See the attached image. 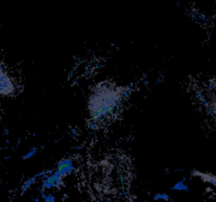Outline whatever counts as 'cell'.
<instances>
[{
    "mask_svg": "<svg viewBox=\"0 0 216 202\" xmlns=\"http://www.w3.org/2000/svg\"><path fill=\"white\" fill-rule=\"evenodd\" d=\"M0 92L3 96L10 95L14 92V84L12 83L9 76L5 75L3 69H1V80H0Z\"/></svg>",
    "mask_w": 216,
    "mask_h": 202,
    "instance_id": "1",
    "label": "cell"
},
{
    "mask_svg": "<svg viewBox=\"0 0 216 202\" xmlns=\"http://www.w3.org/2000/svg\"><path fill=\"white\" fill-rule=\"evenodd\" d=\"M43 201H44V202H55V196L49 194V195L46 196V199H43Z\"/></svg>",
    "mask_w": 216,
    "mask_h": 202,
    "instance_id": "9",
    "label": "cell"
},
{
    "mask_svg": "<svg viewBox=\"0 0 216 202\" xmlns=\"http://www.w3.org/2000/svg\"><path fill=\"white\" fill-rule=\"evenodd\" d=\"M36 153H37V148H36V147H34V148H31V150H28V153L26 154V155H23V156H22V159H24V160H28V159H30V158H32L33 156H34Z\"/></svg>",
    "mask_w": 216,
    "mask_h": 202,
    "instance_id": "8",
    "label": "cell"
},
{
    "mask_svg": "<svg viewBox=\"0 0 216 202\" xmlns=\"http://www.w3.org/2000/svg\"><path fill=\"white\" fill-rule=\"evenodd\" d=\"M153 200H154V201H156V200H164V201H170L171 198H170V196H169L168 194L158 193V194H155V195H154ZM171 201H172V200H171Z\"/></svg>",
    "mask_w": 216,
    "mask_h": 202,
    "instance_id": "6",
    "label": "cell"
},
{
    "mask_svg": "<svg viewBox=\"0 0 216 202\" xmlns=\"http://www.w3.org/2000/svg\"><path fill=\"white\" fill-rule=\"evenodd\" d=\"M36 179H37V177L36 176H34V177H32L31 179H28V180H26V182L23 183V185L21 186V193L23 194L24 192L26 191L28 189H30L31 187V185L32 184H34V182L36 181Z\"/></svg>",
    "mask_w": 216,
    "mask_h": 202,
    "instance_id": "5",
    "label": "cell"
},
{
    "mask_svg": "<svg viewBox=\"0 0 216 202\" xmlns=\"http://www.w3.org/2000/svg\"><path fill=\"white\" fill-rule=\"evenodd\" d=\"M70 165H74L73 161H72L71 159H63L58 162L57 168H64V166H70Z\"/></svg>",
    "mask_w": 216,
    "mask_h": 202,
    "instance_id": "7",
    "label": "cell"
},
{
    "mask_svg": "<svg viewBox=\"0 0 216 202\" xmlns=\"http://www.w3.org/2000/svg\"><path fill=\"white\" fill-rule=\"evenodd\" d=\"M171 189H172V191L187 192V193H188V192H190V189H189V186L187 185V183L184 182V179H182V181H178L177 183H175V184L171 187Z\"/></svg>",
    "mask_w": 216,
    "mask_h": 202,
    "instance_id": "4",
    "label": "cell"
},
{
    "mask_svg": "<svg viewBox=\"0 0 216 202\" xmlns=\"http://www.w3.org/2000/svg\"><path fill=\"white\" fill-rule=\"evenodd\" d=\"M192 174L195 175V176L200 177L203 181L209 182L211 183V184H213L214 186H216V177L213 176V175L208 174V173H200V172H192Z\"/></svg>",
    "mask_w": 216,
    "mask_h": 202,
    "instance_id": "3",
    "label": "cell"
},
{
    "mask_svg": "<svg viewBox=\"0 0 216 202\" xmlns=\"http://www.w3.org/2000/svg\"><path fill=\"white\" fill-rule=\"evenodd\" d=\"M151 202H152V201H151Z\"/></svg>",
    "mask_w": 216,
    "mask_h": 202,
    "instance_id": "10",
    "label": "cell"
},
{
    "mask_svg": "<svg viewBox=\"0 0 216 202\" xmlns=\"http://www.w3.org/2000/svg\"><path fill=\"white\" fill-rule=\"evenodd\" d=\"M61 184L60 180H56V179L52 178L51 176H48L43 179L42 181V189H52V187L59 186Z\"/></svg>",
    "mask_w": 216,
    "mask_h": 202,
    "instance_id": "2",
    "label": "cell"
}]
</instances>
